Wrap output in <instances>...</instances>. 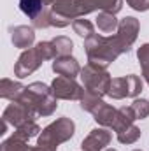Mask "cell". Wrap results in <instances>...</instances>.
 I'll use <instances>...</instances> for the list:
<instances>
[{
    "mask_svg": "<svg viewBox=\"0 0 149 151\" xmlns=\"http://www.w3.org/2000/svg\"><path fill=\"white\" fill-rule=\"evenodd\" d=\"M137 119V116L133 113V109H132V106H123V107H119L117 109V118H116V123H114V127H112V130L117 134L119 130H123V128H126V127H130V125H133V121Z\"/></svg>",
    "mask_w": 149,
    "mask_h": 151,
    "instance_id": "obj_16",
    "label": "cell"
},
{
    "mask_svg": "<svg viewBox=\"0 0 149 151\" xmlns=\"http://www.w3.org/2000/svg\"><path fill=\"white\" fill-rule=\"evenodd\" d=\"M133 151H142V150H133Z\"/></svg>",
    "mask_w": 149,
    "mask_h": 151,
    "instance_id": "obj_31",
    "label": "cell"
},
{
    "mask_svg": "<svg viewBox=\"0 0 149 151\" xmlns=\"http://www.w3.org/2000/svg\"><path fill=\"white\" fill-rule=\"evenodd\" d=\"M139 139H140V128L135 127V125H130V127L117 132V141L121 144H133Z\"/></svg>",
    "mask_w": 149,
    "mask_h": 151,
    "instance_id": "obj_23",
    "label": "cell"
},
{
    "mask_svg": "<svg viewBox=\"0 0 149 151\" xmlns=\"http://www.w3.org/2000/svg\"><path fill=\"white\" fill-rule=\"evenodd\" d=\"M51 88L54 97L62 100H81L84 93V86H81L75 79L65 76H56L51 83Z\"/></svg>",
    "mask_w": 149,
    "mask_h": 151,
    "instance_id": "obj_7",
    "label": "cell"
},
{
    "mask_svg": "<svg viewBox=\"0 0 149 151\" xmlns=\"http://www.w3.org/2000/svg\"><path fill=\"white\" fill-rule=\"evenodd\" d=\"M23 91H25V86L21 83H18V81H12L9 77H4L0 81V97L5 99V100L16 102V100H19Z\"/></svg>",
    "mask_w": 149,
    "mask_h": 151,
    "instance_id": "obj_14",
    "label": "cell"
},
{
    "mask_svg": "<svg viewBox=\"0 0 149 151\" xmlns=\"http://www.w3.org/2000/svg\"><path fill=\"white\" fill-rule=\"evenodd\" d=\"M44 62H46V58H44V55L40 53L39 46L35 44L34 47L25 49V51L19 55V58H18V62H16V65H14V76L19 77V79H23V77H27V76L34 74Z\"/></svg>",
    "mask_w": 149,
    "mask_h": 151,
    "instance_id": "obj_6",
    "label": "cell"
},
{
    "mask_svg": "<svg viewBox=\"0 0 149 151\" xmlns=\"http://www.w3.org/2000/svg\"><path fill=\"white\" fill-rule=\"evenodd\" d=\"M137 58H139V63H140V69H142V77L149 84V42L142 44L137 49Z\"/></svg>",
    "mask_w": 149,
    "mask_h": 151,
    "instance_id": "obj_25",
    "label": "cell"
},
{
    "mask_svg": "<svg viewBox=\"0 0 149 151\" xmlns=\"http://www.w3.org/2000/svg\"><path fill=\"white\" fill-rule=\"evenodd\" d=\"M123 7V0H75V9L79 18H84L90 12H112L117 14Z\"/></svg>",
    "mask_w": 149,
    "mask_h": 151,
    "instance_id": "obj_8",
    "label": "cell"
},
{
    "mask_svg": "<svg viewBox=\"0 0 149 151\" xmlns=\"http://www.w3.org/2000/svg\"><path fill=\"white\" fill-rule=\"evenodd\" d=\"M75 132V125L74 121L67 116L58 118L56 121H53L51 125H47L40 134L37 135V144L49 148V150L56 151L60 144L67 142L69 139H72Z\"/></svg>",
    "mask_w": 149,
    "mask_h": 151,
    "instance_id": "obj_3",
    "label": "cell"
},
{
    "mask_svg": "<svg viewBox=\"0 0 149 151\" xmlns=\"http://www.w3.org/2000/svg\"><path fill=\"white\" fill-rule=\"evenodd\" d=\"M53 70L58 76H65V77H72L81 74V65L74 56H58L53 62Z\"/></svg>",
    "mask_w": 149,
    "mask_h": 151,
    "instance_id": "obj_12",
    "label": "cell"
},
{
    "mask_svg": "<svg viewBox=\"0 0 149 151\" xmlns=\"http://www.w3.org/2000/svg\"><path fill=\"white\" fill-rule=\"evenodd\" d=\"M49 14H51V9L44 7V11L39 14L37 18L32 19V25H34L35 28H49V27H51V23H49Z\"/></svg>",
    "mask_w": 149,
    "mask_h": 151,
    "instance_id": "obj_27",
    "label": "cell"
},
{
    "mask_svg": "<svg viewBox=\"0 0 149 151\" xmlns=\"http://www.w3.org/2000/svg\"><path fill=\"white\" fill-rule=\"evenodd\" d=\"M30 151H53V150H49V148H44V146H32L30 148Z\"/></svg>",
    "mask_w": 149,
    "mask_h": 151,
    "instance_id": "obj_29",
    "label": "cell"
},
{
    "mask_svg": "<svg viewBox=\"0 0 149 151\" xmlns=\"http://www.w3.org/2000/svg\"><path fill=\"white\" fill-rule=\"evenodd\" d=\"M140 91H142V79L135 74H128L123 77H114L111 81L107 95L114 100H121V99H135Z\"/></svg>",
    "mask_w": 149,
    "mask_h": 151,
    "instance_id": "obj_5",
    "label": "cell"
},
{
    "mask_svg": "<svg viewBox=\"0 0 149 151\" xmlns=\"http://www.w3.org/2000/svg\"><path fill=\"white\" fill-rule=\"evenodd\" d=\"M35 116L28 106H25L23 102H12L5 107V111L2 114V119L7 121L9 125H12L14 128L25 125V123H30V121H35Z\"/></svg>",
    "mask_w": 149,
    "mask_h": 151,
    "instance_id": "obj_9",
    "label": "cell"
},
{
    "mask_svg": "<svg viewBox=\"0 0 149 151\" xmlns=\"http://www.w3.org/2000/svg\"><path fill=\"white\" fill-rule=\"evenodd\" d=\"M16 102H23L37 116H51L58 107V99L54 97L53 88L39 81L25 86L23 95Z\"/></svg>",
    "mask_w": 149,
    "mask_h": 151,
    "instance_id": "obj_2",
    "label": "cell"
},
{
    "mask_svg": "<svg viewBox=\"0 0 149 151\" xmlns=\"http://www.w3.org/2000/svg\"><path fill=\"white\" fill-rule=\"evenodd\" d=\"M53 46H54V51H56V58L58 56H70L72 55V49H74V42L65 35H60V37H54L53 40Z\"/></svg>",
    "mask_w": 149,
    "mask_h": 151,
    "instance_id": "obj_19",
    "label": "cell"
},
{
    "mask_svg": "<svg viewBox=\"0 0 149 151\" xmlns=\"http://www.w3.org/2000/svg\"><path fill=\"white\" fill-rule=\"evenodd\" d=\"M79 102H81V109H82V111L93 113V111L97 109V106H98L100 102H104V100H102L100 95H97V93H93V91H90V90H84V93H82V97H81Z\"/></svg>",
    "mask_w": 149,
    "mask_h": 151,
    "instance_id": "obj_22",
    "label": "cell"
},
{
    "mask_svg": "<svg viewBox=\"0 0 149 151\" xmlns=\"http://www.w3.org/2000/svg\"><path fill=\"white\" fill-rule=\"evenodd\" d=\"M140 23L133 16H126L119 21V27L114 35H98L84 39V51L90 63L107 69L123 53H128L133 42L139 37Z\"/></svg>",
    "mask_w": 149,
    "mask_h": 151,
    "instance_id": "obj_1",
    "label": "cell"
},
{
    "mask_svg": "<svg viewBox=\"0 0 149 151\" xmlns=\"http://www.w3.org/2000/svg\"><path fill=\"white\" fill-rule=\"evenodd\" d=\"M97 27L102 34H112V32L117 30L119 21L116 19V14H112V12H98Z\"/></svg>",
    "mask_w": 149,
    "mask_h": 151,
    "instance_id": "obj_17",
    "label": "cell"
},
{
    "mask_svg": "<svg viewBox=\"0 0 149 151\" xmlns=\"http://www.w3.org/2000/svg\"><path fill=\"white\" fill-rule=\"evenodd\" d=\"M79 76H81V81H82L84 90H90V91H93V93H97L100 97H104V95L109 93L112 77L107 72V69L88 62L81 69V74Z\"/></svg>",
    "mask_w": 149,
    "mask_h": 151,
    "instance_id": "obj_4",
    "label": "cell"
},
{
    "mask_svg": "<svg viewBox=\"0 0 149 151\" xmlns=\"http://www.w3.org/2000/svg\"><path fill=\"white\" fill-rule=\"evenodd\" d=\"M132 109L137 116V119H144L149 116V100L146 99H135L132 102Z\"/></svg>",
    "mask_w": 149,
    "mask_h": 151,
    "instance_id": "obj_26",
    "label": "cell"
},
{
    "mask_svg": "<svg viewBox=\"0 0 149 151\" xmlns=\"http://www.w3.org/2000/svg\"><path fill=\"white\" fill-rule=\"evenodd\" d=\"M44 2L42 0H19V9L25 16H28L30 19H35L39 14L44 11Z\"/></svg>",
    "mask_w": 149,
    "mask_h": 151,
    "instance_id": "obj_18",
    "label": "cell"
},
{
    "mask_svg": "<svg viewBox=\"0 0 149 151\" xmlns=\"http://www.w3.org/2000/svg\"><path fill=\"white\" fill-rule=\"evenodd\" d=\"M72 28H74V32L79 35V37H84V39L91 37V35L95 34L93 23H91L90 19H84V18H77V19H74Z\"/></svg>",
    "mask_w": 149,
    "mask_h": 151,
    "instance_id": "obj_24",
    "label": "cell"
},
{
    "mask_svg": "<svg viewBox=\"0 0 149 151\" xmlns=\"http://www.w3.org/2000/svg\"><path fill=\"white\" fill-rule=\"evenodd\" d=\"M42 2H44V5H53L54 0H42Z\"/></svg>",
    "mask_w": 149,
    "mask_h": 151,
    "instance_id": "obj_30",
    "label": "cell"
},
{
    "mask_svg": "<svg viewBox=\"0 0 149 151\" xmlns=\"http://www.w3.org/2000/svg\"><path fill=\"white\" fill-rule=\"evenodd\" d=\"M112 134L105 128V127H100V128H93L86 139H82L81 142V150L82 151H104L109 144H111Z\"/></svg>",
    "mask_w": 149,
    "mask_h": 151,
    "instance_id": "obj_10",
    "label": "cell"
},
{
    "mask_svg": "<svg viewBox=\"0 0 149 151\" xmlns=\"http://www.w3.org/2000/svg\"><path fill=\"white\" fill-rule=\"evenodd\" d=\"M93 119L100 125V127H105V128H112L114 123H116V118H117V109L112 107L105 102H100L97 106V109L93 111Z\"/></svg>",
    "mask_w": 149,
    "mask_h": 151,
    "instance_id": "obj_13",
    "label": "cell"
},
{
    "mask_svg": "<svg viewBox=\"0 0 149 151\" xmlns=\"http://www.w3.org/2000/svg\"><path fill=\"white\" fill-rule=\"evenodd\" d=\"M51 11L69 21L74 23V19L79 18L77 14V9H75V0H54L53 5H51Z\"/></svg>",
    "mask_w": 149,
    "mask_h": 151,
    "instance_id": "obj_15",
    "label": "cell"
},
{
    "mask_svg": "<svg viewBox=\"0 0 149 151\" xmlns=\"http://www.w3.org/2000/svg\"><path fill=\"white\" fill-rule=\"evenodd\" d=\"M126 4H128L133 11H139V12L149 11V0H126Z\"/></svg>",
    "mask_w": 149,
    "mask_h": 151,
    "instance_id": "obj_28",
    "label": "cell"
},
{
    "mask_svg": "<svg viewBox=\"0 0 149 151\" xmlns=\"http://www.w3.org/2000/svg\"><path fill=\"white\" fill-rule=\"evenodd\" d=\"M40 132H42V130H40V127H39L37 123H35V121H30V123H25V125L18 127L12 135L19 137V139H23V141H30L32 137L39 135Z\"/></svg>",
    "mask_w": 149,
    "mask_h": 151,
    "instance_id": "obj_20",
    "label": "cell"
},
{
    "mask_svg": "<svg viewBox=\"0 0 149 151\" xmlns=\"http://www.w3.org/2000/svg\"><path fill=\"white\" fill-rule=\"evenodd\" d=\"M32 146H28V141H23L16 135H11L0 144V151H30Z\"/></svg>",
    "mask_w": 149,
    "mask_h": 151,
    "instance_id": "obj_21",
    "label": "cell"
},
{
    "mask_svg": "<svg viewBox=\"0 0 149 151\" xmlns=\"http://www.w3.org/2000/svg\"><path fill=\"white\" fill-rule=\"evenodd\" d=\"M11 40L16 47L19 49H30L35 42V32L34 27H27V25H19V27H12L11 30Z\"/></svg>",
    "mask_w": 149,
    "mask_h": 151,
    "instance_id": "obj_11",
    "label": "cell"
}]
</instances>
